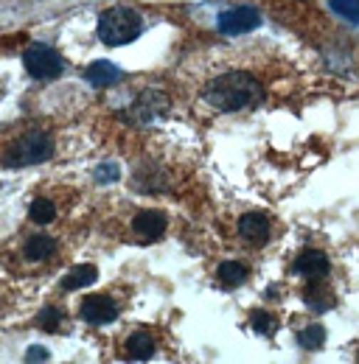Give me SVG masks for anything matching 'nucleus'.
I'll use <instances>...</instances> for the list:
<instances>
[{
    "label": "nucleus",
    "mask_w": 359,
    "mask_h": 364,
    "mask_svg": "<svg viewBox=\"0 0 359 364\" xmlns=\"http://www.w3.org/2000/svg\"><path fill=\"white\" fill-rule=\"evenodd\" d=\"M202 98H205V104H211L219 112L253 109L264 101V85L247 70H227L205 85Z\"/></svg>",
    "instance_id": "obj_1"
},
{
    "label": "nucleus",
    "mask_w": 359,
    "mask_h": 364,
    "mask_svg": "<svg viewBox=\"0 0 359 364\" xmlns=\"http://www.w3.org/2000/svg\"><path fill=\"white\" fill-rule=\"evenodd\" d=\"M98 40L110 48H121L130 46L140 37L143 31V17L130 9V6H113V9H104L98 14Z\"/></svg>",
    "instance_id": "obj_2"
},
{
    "label": "nucleus",
    "mask_w": 359,
    "mask_h": 364,
    "mask_svg": "<svg viewBox=\"0 0 359 364\" xmlns=\"http://www.w3.org/2000/svg\"><path fill=\"white\" fill-rule=\"evenodd\" d=\"M53 157V137L48 132H26L20 135L3 154V166L6 168H26V166H40Z\"/></svg>",
    "instance_id": "obj_3"
},
{
    "label": "nucleus",
    "mask_w": 359,
    "mask_h": 364,
    "mask_svg": "<svg viewBox=\"0 0 359 364\" xmlns=\"http://www.w3.org/2000/svg\"><path fill=\"white\" fill-rule=\"evenodd\" d=\"M23 68L31 79L37 82H51V79H59L62 70H65V62L59 56V50L45 43H34V46L26 48L23 53Z\"/></svg>",
    "instance_id": "obj_4"
},
{
    "label": "nucleus",
    "mask_w": 359,
    "mask_h": 364,
    "mask_svg": "<svg viewBox=\"0 0 359 364\" xmlns=\"http://www.w3.org/2000/svg\"><path fill=\"white\" fill-rule=\"evenodd\" d=\"M169 107H172V101H169L166 92L149 87V90H143L135 98L130 109H124V112H130V115H124V118H127L130 124L146 127V124H155L157 118H163V115L169 112Z\"/></svg>",
    "instance_id": "obj_5"
},
{
    "label": "nucleus",
    "mask_w": 359,
    "mask_h": 364,
    "mask_svg": "<svg viewBox=\"0 0 359 364\" xmlns=\"http://www.w3.org/2000/svg\"><path fill=\"white\" fill-rule=\"evenodd\" d=\"M261 26V14L253 6H236L219 14V31L227 37H239L247 31H256Z\"/></svg>",
    "instance_id": "obj_6"
},
{
    "label": "nucleus",
    "mask_w": 359,
    "mask_h": 364,
    "mask_svg": "<svg viewBox=\"0 0 359 364\" xmlns=\"http://www.w3.org/2000/svg\"><path fill=\"white\" fill-rule=\"evenodd\" d=\"M79 314L90 325H110L118 319V306L110 294H88L79 306Z\"/></svg>",
    "instance_id": "obj_7"
},
{
    "label": "nucleus",
    "mask_w": 359,
    "mask_h": 364,
    "mask_svg": "<svg viewBox=\"0 0 359 364\" xmlns=\"http://www.w3.org/2000/svg\"><path fill=\"white\" fill-rule=\"evenodd\" d=\"M166 228H169V219H166V213H160V210H140L132 219L135 238H137V244H143V247H149V244H155L157 238H163Z\"/></svg>",
    "instance_id": "obj_8"
},
{
    "label": "nucleus",
    "mask_w": 359,
    "mask_h": 364,
    "mask_svg": "<svg viewBox=\"0 0 359 364\" xmlns=\"http://www.w3.org/2000/svg\"><path fill=\"white\" fill-rule=\"evenodd\" d=\"M328 269H331L328 255H326V252H320V250H303V252L295 258V264H292V272L303 274V277H309V280H320V277H326Z\"/></svg>",
    "instance_id": "obj_9"
},
{
    "label": "nucleus",
    "mask_w": 359,
    "mask_h": 364,
    "mask_svg": "<svg viewBox=\"0 0 359 364\" xmlns=\"http://www.w3.org/2000/svg\"><path fill=\"white\" fill-rule=\"evenodd\" d=\"M269 232H272V225H269V219L264 213H244V216L239 219V235H241L247 244H253V247L267 244Z\"/></svg>",
    "instance_id": "obj_10"
},
{
    "label": "nucleus",
    "mask_w": 359,
    "mask_h": 364,
    "mask_svg": "<svg viewBox=\"0 0 359 364\" xmlns=\"http://www.w3.org/2000/svg\"><path fill=\"white\" fill-rule=\"evenodd\" d=\"M85 79H88L93 87L104 90V87H110V85L121 82V79H124V70H121L118 65L107 62V59H98V62H93L88 70H85Z\"/></svg>",
    "instance_id": "obj_11"
},
{
    "label": "nucleus",
    "mask_w": 359,
    "mask_h": 364,
    "mask_svg": "<svg viewBox=\"0 0 359 364\" xmlns=\"http://www.w3.org/2000/svg\"><path fill=\"white\" fill-rule=\"evenodd\" d=\"M124 353H127V362H149L155 356V339L143 331H135L127 336Z\"/></svg>",
    "instance_id": "obj_12"
},
{
    "label": "nucleus",
    "mask_w": 359,
    "mask_h": 364,
    "mask_svg": "<svg viewBox=\"0 0 359 364\" xmlns=\"http://www.w3.org/2000/svg\"><path fill=\"white\" fill-rule=\"evenodd\" d=\"M56 252V238H51V235H45V232H37V235H28L26 238V247H23V255L28 258V261H45V258H51Z\"/></svg>",
    "instance_id": "obj_13"
},
{
    "label": "nucleus",
    "mask_w": 359,
    "mask_h": 364,
    "mask_svg": "<svg viewBox=\"0 0 359 364\" xmlns=\"http://www.w3.org/2000/svg\"><path fill=\"white\" fill-rule=\"evenodd\" d=\"M95 280H98V269L93 264H79V267H73L71 272L59 280V289L62 291H76V289H85V286L95 283Z\"/></svg>",
    "instance_id": "obj_14"
},
{
    "label": "nucleus",
    "mask_w": 359,
    "mask_h": 364,
    "mask_svg": "<svg viewBox=\"0 0 359 364\" xmlns=\"http://www.w3.org/2000/svg\"><path fill=\"white\" fill-rule=\"evenodd\" d=\"M217 274H219V280L227 289H236V286H241L250 277V269L244 264H239V261H224V264H219Z\"/></svg>",
    "instance_id": "obj_15"
},
{
    "label": "nucleus",
    "mask_w": 359,
    "mask_h": 364,
    "mask_svg": "<svg viewBox=\"0 0 359 364\" xmlns=\"http://www.w3.org/2000/svg\"><path fill=\"white\" fill-rule=\"evenodd\" d=\"M28 219H31L34 225H51V222L56 219V208H53V202L45 199V196H37V199L31 202V208H28Z\"/></svg>",
    "instance_id": "obj_16"
},
{
    "label": "nucleus",
    "mask_w": 359,
    "mask_h": 364,
    "mask_svg": "<svg viewBox=\"0 0 359 364\" xmlns=\"http://www.w3.org/2000/svg\"><path fill=\"white\" fill-rule=\"evenodd\" d=\"M298 345H301L303 350H320V348L326 345V328H323V325H309V328H303V331L298 333Z\"/></svg>",
    "instance_id": "obj_17"
},
{
    "label": "nucleus",
    "mask_w": 359,
    "mask_h": 364,
    "mask_svg": "<svg viewBox=\"0 0 359 364\" xmlns=\"http://www.w3.org/2000/svg\"><path fill=\"white\" fill-rule=\"evenodd\" d=\"M62 319H65V314H62L59 309L45 306L43 311L37 314V328H43V331H48V333H56V331L62 328Z\"/></svg>",
    "instance_id": "obj_18"
},
{
    "label": "nucleus",
    "mask_w": 359,
    "mask_h": 364,
    "mask_svg": "<svg viewBox=\"0 0 359 364\" xmlns=\"http://www.w3.org/2000/svg\"><path fill=\"white\" fill-rule=\"evenodd\" d=\"M250 328L256 333H261V336H272L278 331V319L272 317L269 311H253L250 314Z\"/></svg>",
    "instance_id": "obj_19"
},
{
    "label": "nucleus",
    "mask_w": 359,
    "mask_h": 364,
    "mask_svg": "<svg viewBox=\"0 0 359 364\" xmlns=\"http://www.w3.org/2000/svg\"><path fill=\"white\" fill-rule=\"evenodd\" d=\"M331 11L348 23H359V0H331Z\"/></svg>",
    "instance_id": "obj_20"
},
{
    "label": "nucleus",
    "mask_w": 359,
    "mask_h": 364,
    "mask_svg": "<svg viewBox=\"0 0 359 364\" xmlns=\"http://www.w3.org/2000/svg\"><path fill=\"white\" fill-rule=\"evenodd\" d=\"M118 177H121V171H118V166H115V163H101V166L95 168V182H98V185L118 182Z\"/></svg>",
    "instance_id": "obj_21"
},
{
    "label": "nucleus",
    "mask_w": 359,
    "mask_h": 364,
    "mask_svg": "<svg viewBox=\"0 0 359 364\" xmlns=\"http://www.w3.org/2000/svg\"><path fill=\"white\" fill-rule=\"evenodd\" d=\"M51 359V353L45 350V348H40V345H31L28 350H26V362L28 364H40V362H48Z\"/></svg>",
    "instance_id": "obj_22"
}]
</instances>
